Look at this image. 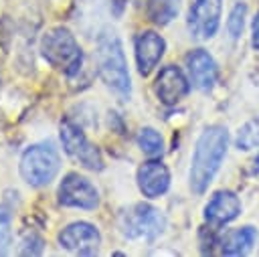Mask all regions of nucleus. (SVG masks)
<instances>
[{"instance_id": "a211bd4d", "label": "nucleus", "mask_w": 259, "mask_h": 257, "mask_svg": "<svg viewBox=\"0 0 259 257\" xmlns=\"http://www.w3.org/2000/svg\"><path fill=\"white\" fill-rule=\"evenodd\" d=\"M237 148L239 150H253L259 148V119H251L247 121L239 134H237Z\"/></svg>"}, {"instance_id": "20e7f679", "label": "nucleus", "mask_w": 259, "mask_h": 257, "mask_svg": "<svg viewBox=\"0 0 259 257\" xmlns=\"http://www.w3.org/2000/svg\"><path fill=\"white\" fill-rule=\"evenodd\" d=\"M61 168V158L51 142L32 144L20 158V176L30 186H47L55 180Z\"/></svg>"}, {"instance_id": "6ab92c4d", "label": "nucleus", "mask_w": 259, "mask_h": 257, "mask_svg": "<svg viewBox=\"0 0 259 257\" xmlns=\"http://www.w3.org/2000/svg\"><path fill=\"white\" fill-rule=\"evenodd\" d=\"M12 239V212L8 206L0 204V255L8 251Z\"/></svg>"}, {"instance_id": "aec40b11", "label": "nucleus", "mask_w": 259, "mask_h": 257, "mask_svg": "<svg viewBox=\"0 0 259 257\" xmlns=\"http://www.w3.org/2000/svg\"><path fill=\"white\" fill-rule=\"evenodd\" d=\"M245 14H247V6L243 2H237L229 14V20H227V28H229V34L233 38H239L241 32H243V26H245Z\"/></svg>"}, {"instance_id": "9b49d317", "label": "nucleus", "mask_w": 259, "mask_h": 257, "mask_svg": "<svg viewBox=\"0 0 259 257\" xmlns=\"http://www.w3.org/2000/svg\"><path fill=\"white\" fill-rule=\"evenodd\" d=\"M166 51L164 38L154 30H144L136 36V63L140 75H150L152 69L160 63L162 55Z\"/></svg>"}, {"instance_id": "dca6fc26", "label": "nucleus", "mask_w": 259, "mask_h": 257, "mask_svg": "<svg viewBox=\"0 0 259 257\" xmlns=\"http://www.w3.org/2000/svg\"><path fill=\"white\" fill-rule=\"evenodd\" d=\"M180 8V0H148V16L152 22L164 26L168 24Z\"/></svg>"}, {"instance_id": "39448f33", "label": "nucleus", "mask_w": 259, "mask_h": 257, "mask_svg": "<svg viewBox=\"0 0 259 257\" xmlns=\"http://www.w3.org/2000/svg\"><path fill=\"white\" fill-rule=\"evenodd\" d=\"M166 219L164 215L146 202H138L134 206H130L125 212H121L119 217V229L123 233V237L127 239H156L162 231H164Z\"/></svg>"}, {"instance_id": "7ed1b4c3", "label": "nucleus", "mask_w": 259, "mask_h": 257, "mask_svg": "<svg viewBox=\"0 0 259 257\" xmlns=\"http://www.w3.org/2000/svg\"><path fill=\"white\" fill-rule=\"evenodd\" d=\"M40 53L51 67L67 75H75L83 63V51L79 42L75 40L71 30L65 26H55L42 34Z\"/></svg>"}, {"instance_id": "412c9836", "label": "nucleus", "mask_w": 259, "mask_h": 257, "mask_svg": "<svg viewBox=\"0 0 259 257\" xmlns=\"http://www.w3.org/2000/svg\"><path fill=\"white\" fill-rule=\"evenodd\" d=\"M253 47L259 49V12L253 18Z\"/></svg>"}, {"instance_id": "423d86ee", "label": "nucleus", "mask_w": 259, "mask_h": 257, "mask_svg": "<svg viewBox=\"0 0 259 257\" xmlns=\"http://www.w3.org/2000/svg\"><path fill=\"white\" fill-rule=\"evenodd\" d=\"M59 132H61L63 150L67 152L69 158H73L87 170H93V172L103 170V158H101L99 148L87 140L83 130L73 119L65 117L59 125Z\"/></svg>"}, {"instance_id": "1a4fd4ad", "label": "nucleus", "mask_w": 259, "mask_h": 257, "mask_svg": "<svg viewBox=\"0 0 259 257\" xmlns=\"http://www.w3.org/2000/svg\"><path fill=\"white\" fill-rule=\"evenodd\" d=\"M59 243L63 249L77 253V255H95L101 243V235L97 227L85 221H77L67 225L59 233Z\"/></svg>"}, {"instance_id": "4468645a", "label": "nucleus", "mask_w": 259, "mask_h": 257, "mask_svg": "<svg viewBox=\"0 0 259 257\" xmlns=\"http://www.w3.org/2000/svg\"><path fill=\"white\" fill-rule=\"evenodd\" d=\"M239 212H241V202L237 194L231 190H219L204 206V217L212 225H225L237 219Z\"/></svg>"}, {"instance_id": "2eb2a0df", "label": "nucleus", "mask_w": 259, "mask_h": 257, "mask_svg": "<svg viewBox=\"0 0 259 257\" xmlns=\"http://www.w3.org/2000/svg\"><path fill=\"white\" fill-rule=\"evenodd\" d=\"M253 243H255V231L251 227H243L225 235V239L221 241V251L225 255H241L247 253L253 247Z\"/></svg>"}, {"instance_id": "f03ea898", "label": "nucleus", "mask_w": 259, "mask_h": 257, "mask_svg": "<svg viewBox=\"0 0 259 257\" xmlns=\"http://www.w3.org/2000/svg\"><path fill=\"white\" fill-rule=\"evenodd\" d=\"M227 144H229V134L223 125H210L200 134L190 164L192 192L202 194L208 188L227 154Z\"/></svg>"}, {"instance_id": "f3484780", "label": "nucleus", "mask_w": 259, "mask_h": 257, "mask_svg": "<svg viewBox=\"0 0 259 257\" xmlns=\"http://www.w3.org/2000/svg\"><path fill=\"white\" fill-rule=\"evenodd\" d=\"M138 144L142 148L144 154L148 156H160L162 150H164V142L160 138V134L154 130V127H142L140 134H138Z\"/></svg>"}, {"instance_id": "9d476101", "label": "nucleus", "mask_w": 259, "mask_h": 257, "mask_svg": "<svg viewBox=\"0 0 259 257\" xmlns=\"http://www.w3.org/2000/svg\"><path fill=\"white\" fill-rule=\"evenodd\" d=\"M154 89H156L158 99L164 105H176L180 99H184L188 95L190 83H188V79L184 77V73L178 67L168 65L158 73Z\"/></svg>"}, {"instance_id": "ddd939ff", "label": "nucleus", "mask_w": 259, "mask_h": 257, "mask_svg": "<svg viewBox=\"0 0 259 257\" xmlns=\"http://www.w3.org/2000/svg\"><path fill=\"white\" fill-rule=\"evenodd\" d=\"M138 186L148 198L162 196L170 186V172L160 160L144 162L138 168Z\"/></svg>"}, {"instance_id": "f8f14e48", "label": "nucleus", "mask_w": 259, "mask_h": 257, "mask_svg": "<svg viewBox=\"0 0 259 257\" xmlns=\"http://www.w3.org/2000/svg\"><path fill=\"white\" fill-rule=\"evenodd\" d=\"M186 69L190 75V83L200 91H208L217 83V77H219L217 63L202 49H194L186 55Z\"/></svg>"}, {"instance_id": "4be33fe9", "label": "nucleus", "mask_w": 259, "mask_h": 257, "mask_svg": "<svg viewBox=\"0 0 259 257\" xmlns=\"http://www.w3.org/2000/svg\"><path fill=\"white\" fill-rule=\"evenodd\" d=\"M111 2V10L115 16H119L123 12V6H125V0H109Z\"/></svg>"}, {"instance_id": "0eeeda50", "label": "nucleus", "mask_w": 259, "mask_h": 257, "mask_svg": "<svg viewBox=\"0 0 259 257\" xmlns=\"http://www.w3.org/2000/svg\"><path fill=\"white\" fill-rule=\"evenodd\" d=\"M59 204L71 206V208H85L91 210L99 204V192L97 188L83 176L71 172L67 174L59 184Z\"/></svg>"}, {"instance_id": "f257e3e1", "label": "nucleus", "mask_w": 259, "mask_h": 257, "mask_svg": "<svg viewBox=\"0 0 259 257\" xmlns=\"http://www.w3.org/2000/svg\"><path fill=\"white\" fill-rule=\"evenodd\" d=\"M95 65H97V73L101 81L105 83V87L111 89L121 101H127L132 95L127 63H125V55L121 49V40L111 28L101 30L97 36Z\"/></svg>"}, {"instance_id": "6e6552de", "label": "nucleus", "mask_w": 259, "mask_h": 257, "mask_svg": "<svg viewBox=\"0 0 259 257\" xmlns=\"http://www.w3.org/2000/svg\"><path fill=\"white\" fill-rule=\"evenodd\" d=\"M223 0H192L188 10V30L194 38H210L221 22Z\"/></svg>"}]
</instances>
